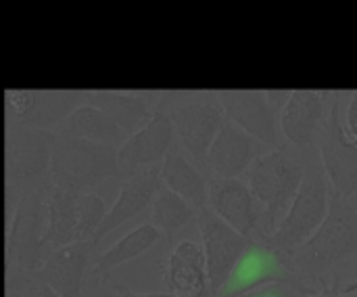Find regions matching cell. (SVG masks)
<instances>
[{"label":"cell","instance_id":"obj_1","mask_svg":"<svg viewBox=\"0 0 357 297\" xmlns=\"http://www.w3.org/2000/svg\"><path fill=\"white\" fill-rule=\"evenodd\" d=\"M52 180L10 193L15 199L6 231V262L10 287H40L36 277L50 256L48 191Z\"/></svg>","mask_w":357,"mask_h":297},{"label":"cell","instance_id":"obj_2","mask_svg":"<svg viewBox=\"0 0 357 297\" xmlns=\"http://www.w3.org/2000/svg\"><path fill=\"white\" fill-rule=\"evenodd\" d=\"M107 178H123L117 147L54 132L50 145V180L54 187L82 195Z\"/></svg>","mask_w":357,"mask_h":297},{"label":"cell","instance_id":"obj_3","mask_svg":"<svg viewBox=\"0 0 357 297\" xmlns=\"http://www.w3.org/2000/svg\"><path fill=\"white\" fill-rule=\"evenodd\" d=\"M357 252V210L337 193L328 199V214L320 229L293 256L291 270L320 277Z\"/></svg>","mask_w":357,"mask_h":297},{"label":"cell","instance_id":"obj_4","mask_svg":"<svg viewBox=\"0 0 357 297\" xmlns=\"http://www.w3.org/2000/svg\"><path fill=\"white\" fill-rule=\"evenodd\" d=\"M328 214V189L324 172L318 166H312L303 172L299 191L280 222L278 231L266 239V245L276 252L282 260L291 258L312 235L320 229Z\"/></svg>","mask_w":357,"mask_h":297},{"label":"cell","instance_id":"obj_5","mask_svg":"<svg viewBox=\"0 0 357 297\" xmlns=\"http://www.w3.org/2000/svg\"><path fill=\"white\" fill-rule=\"evenodd\" d=\"M52 136L54 132L6 124V178L10 193L50 180Z\"/></svg>","mask_w":357,"mask_h":297},{"label":"cell","instance_id":"obj_6","mask_svg":"<svg viewBox=\"0 0 357 297\" xmlns=\"http://www.w3.org/2000/svg\"><path fill=\"white\" fill-rule=\"evenodd\" d=\"M289 285L297 291H305L295 279V273L284 264V260L272 252L266 243H249L226 283L213 297H243L266 285Z\"/></svg>","mask_w":357,"mask_h":297},{"label":"cell","instance_id":"obj_7","mask_svg":"<svg viewBox=\"0 0 357 297\" xmlns=\"http://www.w3.org/2000/svg\"><path fill=\"white\" fill-rule=\"evenodd\" d=\"M303 180V170L293 164L284 149H276L264 157H257L249 168V189L255 199L264 201L268 212V224L272 229L276 214L295 199L299 184Z\"/></svg>","mask_w":357,"mask_h":297},{"label":"cell","instance_id":"obj_8","mask_svg":"<svg viewBox=\"0 0 357 297\" xmlns=\"http://www.w3.org/2000/svg\"><path fill=\"white\" fill-rule=\"evenodd\" d=\"M199 226L203 239V254H205V268H207V291L215 296L220 287L226 283L228 275L245 254L249 241L247 237L238 235L230 229L224 220H220L209 208L199 212Z\"/></svg>","mask_w":357,"mask_h":297},{"label":"cell","instance_id":"obj_9","mask_svg":"<svg viewBox=\"0 0 357 297\" xmlns=\"http://www.w3.org/2000/svg\"><path fill=\"white\" fill-rule=\"evenodd\" d=\"M339 107L341 105L337 96L322 132L320 151L324 170L331 176L337 195L347 199L349 195L357 193V143L343 128Z\"/></svg>","mask_w":357,"mask_h":297},{"label":"cell","instance_id":"obj_10","mask_svg":"<svg viewBox=\"0 0 357 297\" xmlns=\"http://www.w3.org/2000/svg\"><path fill=\"white\" fill-rule=\"evenodd\" d=\"M167 115L184 149L197 161H205L209 147L226 119V111L220 105L218 96H207V99L182 105Z\"/></svg>","mask_w":357,"mask_h":297},{"label":"cell","instance_id":"obj_11","mask_svg":"<svg viewBox=\"0 0 357 297\" xmlns=\"http://www.w3.org/2000/svg\"><path fill=\"white\" fill-rule=\"evenodd\" d=\"M159 189H161V166H146L130 172L121 182L117 201L113 203L111 210H107V216L98 226L92 245H98L109 233H113L123 222L140 216L146 208H151Z\"/></svg>","mask_w":357,"mask_h":297},{"label":"cell","instance_id":"obj_12","mask_svg":"<svg viewBox=\"0 0 357 297\" xmlns=\"http://www.w3.org/2000/svg\"><path fill=\"white\" fill-rule=\"evenodd\" d=\"M172 119L161 107H157L149 124L142 126L132 136H128L123 145L117 149V164L123 172V178L138 168L161 166L172 149Z\"/></svg>","mask_w":357,"mask_h":297},{"label":"cell","instance_id":"obj_13","mask_svg":"<svg viewBox=\"0 0 357 297\" xmlns=\"http://www.w3.org/2000/svg\"><path fill=\"white\" fill-rule=\"evenodd\" d=\"M207 203L220 220L243 237H249L259 222L255 197L238 178H211L207 182Z\"/></svg>","mask_w":357,"mask_h":297},{"label":"cell","instance_id":"obj_14","mask_svg":"<svg viewBox=\"0 0 357 297\" xmlns=\"http://www.w3.org/2000/svg\"><path fill=\"white\" fill-rule=\"evenodd\" d=\"M218 101L224 107L226 117L243 128L249 136L259 138L268 145H278L276 115L268 92H218Z\"/></svg>","mask_w":357,"mask_h":297},{"label":"cell","instance_id":"obj_15","mask_svg":"<svg viewBox=\"0 0 357 297\" xmlns=\"http://www.w3.org/2000/svg\"><path fill=\"white\" fill-rule=\"evenodd\" d=\"M92 247V243H71L50 252L36 283L48 287L59 297H82V283Z\"/></svg>","mask_w":357,"mask_h":297},{"label":"cell","instance_id":"obj_16","mask_svg":"<svg viewBox=\"0 0 357 297\" xmlns=\"http://www.w3.org/2000/svg\"><path fill=\"white\" fill-rule=\"evenodd\" d=\"M205 161L218 178H238L255 161V138L226 117Z\"/></svg>","mask_w":357,"mask_h":297},{"label":"cell","instance_id":"obj_17","mask_svg":"<svg viewBox=\"0 0 357 297\" xmlns=\"http://www.w3.org/2000/svg\"><path fill=\"white\" fill-rule=\"evenodd\" d=\"M165 285L174 296L203 297L207 294V268L201 245L182 241L172 249L165 266Z\"/></svg>","mask_w":357,"mask_h":297},{"label":"cell","instance_id":"obj_18","mask_svg":"<svg viewBox=\"0 0 357 297\" xmlns=\"http://www.w3.org/2000/svg\"><path fill=\"white\" fill-rule=\"evenodd\" d=\"M86 103L105 111L126 132V136H132L142 126H146L157 109L153 107V96L146 92L90 90L86 92Z\"/></svg>","mask_w":357,"mask_h":297},{"label":"cell","instance_id":"obj_19","mask_svg":"<svg viewBox=\"0 0 357 297\" xmlns=\"http://www.w3.org/2000/svg\"><path fill=\"white\" fill-rule=\"evenodd\" d=\"M324 113V94L316 90H295L282 109V132L295 145H310Z\"/></svg>","mask_w":357,"mask_h":297},{"label":"cell","instance_id":"obj_20","mask_svg":"<svg viewBox=\"0 0 357 297\" xmlns=\"http://www.w3.org/2000/svg\"><path fill=\"white\" fill-rule=\"evenodd\" d=\"M161 184L190 203L195 210H207V180L203 174L178 151L169 149L161 164Z\"/></svg>","mask_w":357,"mask_h":297},{"label":"cell","instance_id":"obj_21","mask_svg":"<svg viewBox=\"0 0 357 297\" xmlns=\"http://www.w3.org/2000/svg\"><path fill=\"white\" fill-rule=\"evenodd\" d=\"M56 132H65V134L82 138V140L111 145V147H117V145L121 147L123 140L128 138L126 132L105 111H100L98 107H94L90 103L75 107Z\"/></svg>","mask_w":357,"mask_h":297},{"label":"cell","instance_id":"obj_22","mask_svg":"<svg viewBox=\"0 0 357 297\" xmlns=\"http://www.w3.org/2000/svg\"><path fill=\"white\" fill-rule=\"evenodd\" d=\"M161 233L153 226V224H140L138 229L130 231L126 237H121L111 249H107L102 256L96 258L94 264V275H100L102 285L109 279V273L126 262L136 260L138 256H142L144 252H149L157 241H159Z\"/></svg>","mask_w":357,"mask_h":297},{"label":"cell","instance_id":"obj_23","mask_svg":"<svg viewBox=\"0 0 357 297\" xmlns=\"http://www.w3.org/2000/svg\"><path fill=\"white\" fill-rule=\"evenodd\" d=\"M75 201L77 195L50 184L48 191V241L50 249L75 243Z\"/></svg>","mask_w":357,"mask_h":297},{"label":"cell","instance_id":"obj_24","mask_svg":"<svg viewBox=\"0 0 357 297\" xmlns=\"http://www.w3.org/2000/svg\"><path fill=\"white\" fill-rule=\"evenodd\" d=\"M151 208H153V226L159 233H163L169 243L195 216V208L186 203L182 197H178L176 193H172L169 189H165L163 184Z\"/></svg>","mask_w":357,"mask_h":297},{"label":"cell","instance_id":"obj_25","mask_svg":"<svg viewBox=\"0 0 357 297\" xmlns=\"http://www.w3.org/2000/svg\"><path fill=\"white\" fill-rule=\"evenodd\" d=\"M107 216L105 199L96 191L77 195L75 201V243H92L98 226Z\"/></svg>","mask_w":357,"mask_h":297},{"label":"cell","instance_id":"obj_26","mask_svg":"<svg viewBox=\"0 0 357 297\" xmlns=\"http://www.w3.org/2000/svg\"><path fill=\"white\" fill-rule=\"evenodd\" d=\"M36 105H38V90H6L4 92L6 124L31 126Z\"/></svg>","mask_w":357,"mask_h":297},{"label":"cell","instance_id":"obj_27","mask_svg":"<svg viewBox=\"0 0 357 297\" xmlns=\"http://www.w3.org/2000/svg\"><path fill=\"white\" fill-rule=\"evenodd\" d=\"M297 289L289 287V285H280V283H274V285H266L261 289H255L251 294L243 297H297L295 296Z\"/></svg>","mask_w":357,"mask_h":297},{"label":"cell","instance_id":"obj_28","mask_svg":"<svg viewBox=\"0 0 357 297\" xmlns=\"http://www.w3.org/2000/svg\"><path fill=\"white\" fill-rule=\"evenodd\" d=\"M100 297H186V296H174V294H134V291H130V289L121 287V289H117L115 294H107V291H102V296Z\"/></svg>","mask_w":357,"mask_h":297},{"label":"cell","instance_id":"obj_29","mask_svg":"<svg viewBox=\"0 0 357 297\" xmlns=\"http://www.w3.org/2000/svg\"><path fill=\"white\" fill-rule=\"evenodd\" d=\"M347 126H349L351 138L357 143V92L354 94L351 105H349V111H347Z\"/></svg>","mask_w":357,"mask_h":297},{"label":"cell","instance_id":"obj_30","mask_svg":"<svg viewBox=\"0 0 357 297\" xmlns=\"http://www.w3.org/2000/svg\"><path fill=\"white\" fill-rule=\"evenodd\" d=\"M10 297H40V287H10Z\"/></svg>","mask_w":357,"mask_h":297},{"label":"cell","instance_id":"obj_31","mask_svg":"<svg viewBox=\"0 0 357 297\" xmlns=\"http://www.w3.org/2000/svg\"><path fill=\"white\" fill-rule=\"evenodd\" d=\"M312 297H345V296L339 291V279H337L333 287H324V291H322V294H318V296H312Z\"/></svg>","mask_w":357,"mask_h":297},{"label":"cell","instance_id":"obj_32","mask_svg":"<svg viewBox=\"0 0 357 297\" xmlns=\"http://www.w3.org/2000/svg\"><path fill=\"white\" fill-rule=\"evenodd\" d=\"M40 297H59L54 291H50L48 287H40Z\"/></svg>","mask_w":357,"mask_h":297},{"label":"cell","instance_id":"obj_33","mask_svg":"<svg viewBox=\"0 0 357 297\" xmlns=\"http://www.w3.org/2000/svg\"><path fill=\"white\" fill-rule=\"evenodd\" d=\"M356 291H357V281H354L351 285H347V287H345L343 296H349V294H356Z\"/></svg>","mask_w":357,"mask_h":297}]
</instances>
